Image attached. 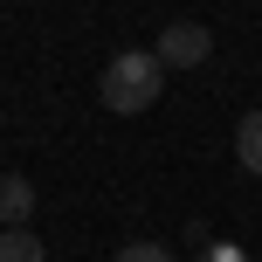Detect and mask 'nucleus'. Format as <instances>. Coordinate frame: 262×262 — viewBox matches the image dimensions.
I'll list each match as a JSON object with an SVG mask.
<instances>
[{
	"label": "nucleus",
	"mask_w": 262,
	"mask_h": 262,
	"mask_svg": "<svg viewBox=\"0 0 262 262\" xmlns=\"http://www.w3.org/2000/svg\"><path fill=\"white\" fill-rule=\"evenodd\" d=\"M0 262H49V249L28 228H0Z\"/></svg>",
	"instance_id": "obj_5"
},
{
	"label": "nucleus",
	"mask_w": 262,
	"mask_h": 262,
	"mask_svg": "<svg viewBox=\"0 0 262 262\" xmlns=\"http://www.w3.org/2000/svg\"><path fill=\"white\" fill-rule=\"evenodd\" d=\"M152 55H159L166 69H200V62L214 55V35H207L200 21H172V28H159Z\"/></svg>",
	"instance_id": "obj_2"
},
{
	"label": "nucleus",
	"mask_w": 262,
	"mask_h": 262,
	"mask_svg": "<svg viewBox=\"0 0 262 262\" xmlns=\"http://www.w3.org/2000/svg\"><path fill=\"white\" fill-rule=\"evenodd\" d=\"M159 90H166V62H159L152 49H124V55H111L104 76H97V97H104V111H118V118L152 111Z\"/></svg>",
	"instance_id": "obj_1"
},
{
	"label": "nucleus",
	"mask_w": 262,
	"mask_h": 262,
	"mask_svg": "<svg viewBox=\"0 0 262 262\" xmlns=\"http://www.w3.org/2000/svg\"><path fill=\"white\" fill-rule=\"evenodd\" d=\"M28 214H35L28 172H0V228H28Z\"/></svg>",
	"instance_id": "obj_3"
},
{
	"label": "nucleus",
	"mask_w": 262,
	"mask_h": 262,
	"mask_svg": "<svg viewBox=\"0 0 262 262\" xmlns=\"http://www.w3.org/2000/svg\"><path fill=\"white\" fill-rule=\"evenodd\" d=\"M200 262H249V255H242L235 242H207V255H200Z\"/></svg>",
	"instance_id": "obj_7"
},
{
	"label": "nucleus",
	"mask_w": 262,
	"mask_h": 262,
	"mask_svg": "<svg viewBox=\"0 0 262 262\" xmlns=\"http://www.w3.org/2000/svg\"><path fill=\"white\" fill-rule=\"evenodd\" d=\"M111 262H180V255H166L159 242H131V249H118Z\"/></svg>",
	"instance_id": "obj_6"
},
{
	"label": "nucleus",
	"mask_w": 262,
	"mask_h": 262,
	"mask_svg": "<svg viewBox=\"0 0 262 262\" xmlns=\"http://www.w3.org/2000/svg\"><path fill=\"white\" fill-rule=\"evenodd\" d=\"M235 159H242V172H262V111H249L235 124Z\"/></svg>",
	"instance_id": "obj_4"
}]
</instances>
